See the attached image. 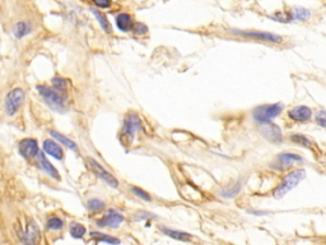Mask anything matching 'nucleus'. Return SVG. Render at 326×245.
Listing matches in <instances>:
<instances>
[{
    "mask_svg": "<svg viewBox=\"0 0 326 245\" xmlns=\"http://www.w3.org/2000/svg\"><path fill=\"white\" fill-rule=\"evenodd\" d=\"M40 96L42 97L44 101L56 113H65L66 111V100L62 95V91H58L56 88L46 87V86H37Z\"/></svg>",
    "mask_w": 326,
    "mask_h": 245,
    "instance_id": "1",
    "label": "nucleus"
},
{
    "mask_svg": "<svg viewBox=\"0 0 326 245\" xmlns=\"http://www.w3.org/2000/svg\"><path fill=\"white\" fill-rule=\"evenodd\" d=\"M304 178H306V170L304 169H297L290 171V174L284 176L283 180H282L280 184L278 185V188L274 190L273 197L276 198V199L283 198L284 195L288 194L290 190H293Z\"/></svg>",
    "mask_w": 326,
    "mask_h": 245,
    "instance_id": "2",
    "label": "nucleus"
},
{
    "mask_svg": "<svg viewBox=\"0 0 326 245\" xmlns=\"http://www.w3.org/2000/svg\"><path fill=\"white\" fill-rule=\"evenodd\" d=\"M282 111H283V105L280 102L260 105L256 109H254L252 118L259 125L266 124V123H270L273 119L278 118Z\"/></svg>",
    "mask_w": 326,
    "mask_h": 245,
    "instance_id": "3",
    "label": "nucleus"
},
{
    "mask_svg": "<svg viewBox=\"0 0 326 245\" xmlns=\"http://www.w3.org/2000/svg\"><path fill=\"white\" fill-rule=\"evenodd\" d=\"M142 129V121L138 114H129L125 116L124 125L121 128L120 139L124 144H130L134 139L135 134Z\"/></svg>",
    "mask_w": 326,
    "mask_h": 245,
    "instance_id": "4",
    "label": "nucleus"
},
{
    "mask_svg": "<svg viewBox=\"0 0 326 245\" xmlns=\"http://www.w3.org/2000/svg\"><path fill=\"white\" fill-rule=\"evenodd\" d=\"M234 35L242 37H248V39L256 40V41H262V43L268 44H282L283 43V37L279 36L276 34H272V32L265 31H241V30H232Z\"/></svg>",
    "mask_w": 326,
    "mask_h": 245,
    "instance_id": "5",
    "label": "nucleus"
},
{
    "mask_svg": "<svg viewBox=\"0 0 326 245\" xmlns=\"http://www.w3.org/2000/svg\"><path fill=\"white\" fill-rule=\"evenodd\" d=\"M23 100H24V92H23L22 88H14V90H12L10 92H8V95H6V101H4V107H6V115H14V114L20 110V107L22 106Z\"/></svg>",
    "mask_w": 326,
    "mask_h": 245,
    "instance_id": "6",
    "label": "nucleus"
},
{
    "mask_svg": "<svg viewBox=\"0 0 326 245\" xmlns=\"http://www.w3.org/2000/svg\"><path fill=\"white\" fill-rule=\"evenodd\" d=\"M304 161V157L297 153L292 152H282L276 156L274 165H272V167L278 171H286V170L290 169L296 165V163H301Z\"/></svg>",
    "mask_w": 326,
    "mask_h": 245,
    "instance_id": "7",
    "label": "nucleus"
},
{
    "mask_svg": "<svg viewBox=\"0 0 326 245\" xmlns=\"http://www.w3.org/2000/svg\"><path fill=\"white\" fill-rule=\"evenodd\" d=\"M260 134L262 135V138L273 144H280L283 142V132L280 127L272 121L260 125Z\"/></svg>",
    "mask_w": 326,
    "mask_h": 245,
    "instance_id": "8",
    "label": "nucleus"
},
{
    "mask_svg": "<svg viewBox=\"0 0 326 245\" xmlns=\"http://www.w3.org/2000/svg\"><path fill=\"white\" fill-rule=\"evenodd\" d=\"M87 162H88V165H90V169H92L93 171H94V174H96L97 176H98V178L101 179L102 181H104V183H106L107 185L112 186V188H118V179H116L115 176H112V175H111L108 171H106V170H104V167H102L101 165H100V163L97 162L96 160H94V158L88 157L87 158Z\"/></svg>",
    "mask_w": 326,
    "mask_h": 245,
    "instance_id": "9",
    "label": "nucleus"
},
{
    "mask_svg": "<svg viewBox=\"0 0 326 245\" xmlns=\"http://www.w3.org/2000/svg\"><path fill=\"white\" fill-rule=\"evenodd\" d=\"M124 221V216L116 209H108L107 213L102 218L97 220V226L100 227H112L118 228Z\"/></svg>",
    "mask_w": 326,
    "mask_h": 245,
    "instance_id": "10",
    "label": "nucleus"
},
{
    "mask_svg": "<svg viewBox=\"0 0 326 245\" xmlns=\"http://www.w3.org/2000/svg\"><path fill=\"white\" fill-rule=\"evenodd\" d=\"M312 115H314V113L306 105H298L288 111V118L294 123H307L311 120Z\"/></svg>",
    "mask_w": 326,
    "mask_h": 245,
    "instance_id": "11",
    "label": "nucleus"
},
{
    "mask_svg": "<svg viewBox=\"0 0 326 245\" xmlns=\"http://www.w3.org/2000/svg\"><path fill=\"white\" fill-rule=\"evenodd\" d=\"M18 151L24 158H34L38 155V144L37 141L34 138H26L20 141V146H18Z\"/></svg>",
    "mask_w": 326,
    "mask_h": 245,
    "instance_id": "12",
    "label": "nucleus"
},
{
    "mask_svg": "<svg viewBox=\"0 0 326 245\" xmlns=\"http://www.w3.org/2000/svg\"><path fill=\"white\" fill-rule=\"evenodd\" d=\"M40 237V228L36 222L30 221L26 226V230L22 235H20V241L23 244H36L38 241Z\"/></svg>",
    "mask_w": 326,
    "mask_h": 245,
    "instance_id": "13",
    "label": "nucleus"
},
{
    "mask_svg": "<svg viewBox=\"0 0 326 245\" xmlns=\"http://www.w3.org/2000/svg\"><path fill=\"white\" fill-rule=\"evenodd\" d=\"M242 189V180H234L232 183L227 184V185L223 186L220 189L218 194L222 198H226V199H230V198H234Z\"/></svg>",
    "mask_w": 326,
    "mask_h": 245,
    "instance_id": "14",
    "label": "nucleus"
},
{
    "mask_svg": "<svg viewBox=\"0 0 326 245\" xmlns=\"http://www.w3.org/2000/svg\"><path fill=\"white\" fill-rule=\"evenodd\" d=\"M44 151L48 156L56 158V160H62V157H64V151H62V147L56 142L51 141V139H46L44 142Z\"/></svg>",
    "mask_w": 326,
    "mask_h": 245,
    "instance_id": "15",
    "label": "nucleus"
},
{
    "mask_svg": "<svg viewBox=\"0 0 326 245\" xmlns=\"http://www.w3.org/2000/svg\"><path fill=\"white\" fill-rule=\"evenodd\" d=\"M37 160H38L40 166L42 167V170L48 175V176H51L52 179H56V180L59 179V172H58V170L54 167L52 163L46 158L45 153L38 152V155H37Z\"/></svg>",
    "mask_w": 326,
    "mask_h": 245,
    "instance_id": "16",
    "label": "nucleus"
},
{
    "mask_svg": "<svg viewBox=\"0 0 326 245\" xmlns=\"http://www.w3.org/2000/svg\"><path fill=\"white\" fill-rule=\"evenodd\" d=\"M116 26L118 29L122 32H129L132 31V27H134V21H132V17L128 13H121L116 17Z\"/></svg>",
    "mask_w": 326,
    "mask_h": 245,
    "instance_id": "17",
    "label": "nucleus"
},
{
    "mask_svg": "<svg viewBox=\"0 0 326 245\" xmlns=\"http://www.w3.org/2000/svg\"><path fill=\"white\" fill-rule=\"evenodd\" d=\"M160 231L163 234H166L167 236L172 237L174 240H180V241H190L192 239V235L188 234V232L174 230V228H168L166 226H160Z\"/></svg>",
    "mask_w": 326,
    "mask_h": 245,
    "instance_id": "18",
    "label": "nucleus"
},
{
    "mask_svg": "<svg viewBox=\"0 0 326 245\" xmlns=\"http://www.w3.org/2000/svg\"><path fill=\"white\" fill-rule=\"evenodd\" d=\"M292 13L293 21H302V22H306L311 18V12L306 8H302V7H296L290 11Z\"/></svg>",
    "mask_w": 326,
    "mask_h": 245,
    "instance_id": "19",
    "label": "nucleus"
},
{
    "mask_svg": "<svg viewBox=\"0 0 326 245\" xmlns=\"http://www.w3.org/2000/svg\"><path fill=\"white\" fill-rule=\"evenodd\" d=\"M50 134L52 135L54 138L56 139V142H59V143H62L64 146H66L68 148H70L72 151H78V147H76V144L74 143L72 139L66 138V137H64L62 134H60L59 132H55V130H51Z\"/></svg>",
    "mask_w": 326,
    "mask_h": 245,
    "instance_id": "20",
    "label": "nucleus"
},
{
    "mask_svg": "<svg viewBox=\"0 0 326 245\" xmlns=\"http://www.w3.org/2000/svg\"><path fill=\"white\" fill-rule=\"evenodd\" d=\"M14 36L17 39H22L26 35H28L31 32V25L28 22H18L14 26Z\"/></svg>",
    "mask_w": 326,
    "mask_h": 245,
    "instance_id": "21",
    "label": "nucleus"
},
{
    "mask_svg": "<svg viewBox=\"0 0 326 245\" xmlns=\"http://www.w3.org/2000/svg\"><path fill=\"white\" fill-rule=\"evenodd\" d=\"M90 12H92V15L97 18V21H98L100 26H101L102 29H104V31H106L107 34H110L111 26H110V22H108V20H107L106 16H104V13H101V12L96 11V9H90Z\"/></svg>",
    "mask_w": 326,
    "mask_h": 245,
    "instance_id": "22",
    "label": "nucleus"
},
{
    "mask_svg": "<svg viewBox=\"0 0 326 245\" xmlns=\"http://www.w3.org/2000/svg\"><path fill=\"white\" fill-rule=\"evenodd\" d=\"M290 139L292 143L304 147V148H311L312 147V142L304 134H290Z\"/></svg>",
    "mask_w": 326,
    "mask_h": 245,
    "instance_id": "23",
    "label": "nucleus"
},
{
    "mask_svg": "<svg viewBox=\"0 0 326 245\" xmlns=\"http://www.w3.org/2000/svg\"><path fill=\"white\" fill-rule=\"evenodd\" d=\"M93 237H96L97 242H107V244H120V240L116 237L108 236L106 234H101V232H90Z\"/></svg>",
    "mask_w": 326,
    "mask_h": 245,
    "instance_id": "24",
    "label": "nucleus"
},
{
    "mask_svg": "<svg viewBox=\"0 0 326 245\" xmlns=\"http://www.w3.org/2000/svg\"><path fill=\"white\" fill-rule=\"evenodd\" d=\"M69 232L74 239H82L86 235V227L80 223H72Z\"/></svg>",
    "mask_w": 326,
    "mask_h": 245,
    "instance_id": "25",
    "label": "nucleus"
},
{
    "mask_svg": "<svg viewBox=\"0 0 326 245\" xmlns=\"http://www.w3.org/2000/svg\"><path fill=\"white\" fill-rule=\"evenodd\" d=\"M46 226H48V228H50V230L59 231L64 227V221H62L60 217H51V218L48 220V222H46Z\"/></svg>",
    "mask_w": 326,
    "mask_h": 245,
    "instance_id": "26",
    "label": "nucleus"
},
{
    "mask_svg": "<svg viewBox=\"0 0 326 245\" xmlns=\"http://www.w3.org/2000/svg\"><path fill=\"white\" fill-rule=\"evenodd\" d=\"M274 21H276V22H282V23H290L293 21V17H292V13L290 12H283V13H276V15H274L273 17Z\"/></svg>",
    "mask_w": 326,
    "mask_h": 245,
    "instance_id": "27",
    "label": "nucleus"
},
{
    "mask_svg": "<svg viewBox=\"0 0 326 245\" xmlns=\"http://www.w3.org/2000/svg\"><path fill=\"white\" fill-rule=\"evenodd\" d=\"M87 207L90 211L92 212H96V211H100V209H102L104 207V202L101 199H90L87 203Z\"/></svg>",
    "mask_w": 326,
    "mask_h": 245,
    "instance_id": "28",
    "label": "nucleus"
},
{
    "mask_svg": "<svg viewBox=\"0 0 326 245\" xmlns=\"http://www.w3.org/2000/svg\"><path fill=\"white\" fill-rule=\"evenodd\" d=\"M52 86L54 88H56L58 91H65V88H66L68 86V81L65 78H62V77H55V78H52Z\"/></svg>",
    "mask_w": 326,
    "mask_h": 245,
    "instance_id": "29",
    "label": "nucleus"
},
{
    "mask_svg": "<svg viewBox=\"0 0 326 245\" xmlns=\"http://www.w3.org/2000/svg\"><path fill=\"white\" fill-rule=\"evenodd\" d=\"M315 121L318 127L326 128V110H318V113H316Z\"/></svg>",
    "mask_w": 326,
    "mask_h": 245,
    "instance_id": "30",
    "label": "nucleus"
},
{
    "mask_svg": "<svg viewBox=\"0 0 326 245\" xmlns=\"http://www.w3.org/2000/svg\"><path fill=\"white\" fill-rule=\"evenodd\" d=\"M132 192L134 193V194L136 195V197H139V198H142V199H143V200H146V202H150V200H152V198H150V195H149L146 192H144V190H142L140 188H136V186H132Z\"/></svg>",
    "mask_w": 326,
    "mask_h": 245,
    "instance_id": "31",
    "label": "nucleus"
},
{
    "mask_svg": "<svg viewBox=\"0 0 326 245\" xmlns=\"http://www.w3.org/2000/svg\"><path fill=\"white\" fill-rule=\"evenodd\" d=\"M132 31L135 35H146L148 32V27L144 23H134Z\"/></svg>",
    "mask_w": 326,
    "mask_h": 245,
    "instance_id": "32",
    "label": "nucleus"
},
{
    "mask_svg": "<svg viewBox=\"0 0 326 245\" xmlns=\"http://www.w3.org/2000/svg\"><path fill=\"white\" fill-rule=\"evenodd\" d=\"M98 8H108L111 6V0H92Z\"/></svg>",
    "mask_w": 326,
    "mask_h": 245,
    "instance_id": "33",
    "label": "nucleus"
}]
</instances>
